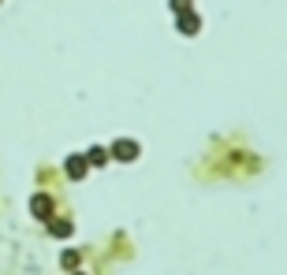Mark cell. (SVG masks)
<instances>
[{
  "label": "cell",
  "mask_w": 287,
  "mask_h": 275,
  "mask_svg": "<svg viewBox=\"0 0 287 275\" xmlns=\"http://www.w3.org/2000/svg\"><path fill=\"white\" fill-rule=\"evenodd\" d=\"M116 156H135V145H116Z\"/></svg>",
  "instance_id": "cell-1"
}]
</instances>
